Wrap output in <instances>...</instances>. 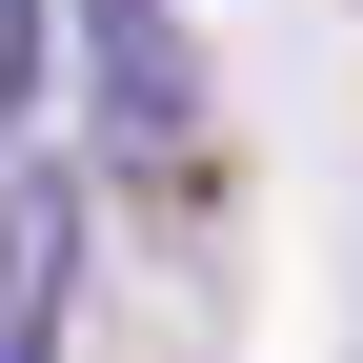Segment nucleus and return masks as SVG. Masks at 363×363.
Returning a JSON list of instances; mask_svg holds the SVG:
<instances>
[{
    "label": "nucleus",
    "mask_w": 363,
    "mask_h": 363,
    "mask_svg": "<svg viewBox=\"0 0 363 363\" xmlns=\"http://www.w3.org/2000/svg\"><path fill=\"white\" fill-rule=\"evenodd\" d=\"M81 101H101V142H121V162H182V142H202L182 0H81Z\"/></svg>",
    "instance_id": "nucleus-1"
},
{
    "label": "nucleus",
    "mask_w": 363,
    "mask_h": 363,
    "mask_svg": "<svg viewBox=\"0 0 363 363\" xmlns=\"http://www.w3.org/2000/svg\"><path fill=\"white\" fill-rule=\"evenodd\" d=\"M61 303H81V202L21 182L0 202V363H61Z\"/></svg>",
    "instance_id": "nucleus-2"
}]
</instances>
